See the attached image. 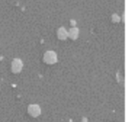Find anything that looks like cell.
Wrapping results in <instances>:
<instances>
[{
  "label": "cell",
  "mask_w": 134,
  "mask_h": 122,
  "mask_svg": "<svg viewBox=\"0 0 134 122\" xmlns=\"http://www.w3.org/2000/svg\"><path fill=\"white\" fill-rule=\"evenodd\" d=\"M44 62L47 64H54L57 61V56L55 52L53 51H47L44 54L43 57Z\"/></svg>",
  "instance_id": "cell-1"
},
{
  "label": "cell",
  "mask_w": 134,
  "mask_h": 122,
  "mask_svg": "<svg viewBox=\"0 0 134 122\" xmlns=\"http://www.w3.org/2000/svg\"><path fill=\"white\" fill-rule=\"evenodd\" d=\"M23 67V63L20 59H14L11 63V70L14 74H17L21 71Z\"/></svg>",
  "instance_id": "cell-2"
},
{
  "label": "cell",
  "mask_w": 134,
  "mask_h": 122,
  "mask_svg": "<svg viewBox=\"0 0 134 122\" xmlns=\"http://www.w3.org/2000/svg\"><path fill=\"white\" fill-rule=\"evenodd\" d=\"M27 112L28 114L33 117V118H37L41 114V109L38 105L36 104H31L29 105L27 107Z\"/></svg>",
  "instance_id": "cell-3"
},
{
  "label": "cell",
  "mask_w": 134,
  "mask_h": 122,
  "mask_svg": "<svg viewBox=\"0 0 134 122\" xmlns=\"http://www.w3.org/2000/svg\"><path fill=\"white\" fill-rule=\"evenodd\" d=\"M79 30L77 27H72L70 29V31L68 32V37H69L72 40H76L79 37Z\"/></svg>",
  "instance_id": "cell-4"
},
{
  "label": "cell",
  "mask_w": 134,
  "mask_h": 122,
  "mask_svg": "<svg viewBox=\"0 0 134 122\" xmlns=\"http://www.w3.org/2000/svg\"><path fill=\"white\" fill-rule=\"evenodd\" d=\"M57 37L60 40H65L68 38V31L64 27H61L57 31Z\"/></svg>",
  "instance_id": "cell-5"
},
{
  "label": "cell",
  "mask_w": 134,
  "mask_h": 122,
  "mask_svg": "<svg viewBox=\"0 0 134 122\" xmlns=\"http://www.w3.org/2000/svg\"><path fill=\"white\" fill-rule=\"evenodd\" d=\"M111 20H112V22H114V23H118V22L120 21V17H119L117 14H113V15L111 16Z\"/></svg>",
  "instance_id": "cell-6"
}]
</instances>
